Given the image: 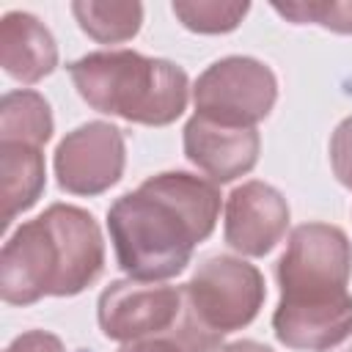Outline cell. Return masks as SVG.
<instances>
[{
  "instance_id": "cell-21",
  "label": "cell",
  "mask_w": 352,
  "mask_h": 352,
  "mask_svg": "<svg viewBox=\"0 0 352 352\" xmlns=\"http://www.w3.org/2000/svg\"><path fill=\"white\" fill-rule=\"evenodd\" d=\"M324 352H352V330H349L336 346H330V349H324Z\"/></svg>"
},
{
  "instance_id": "cell-2",
  "label": "cell",
  "mask_w": 352,
  "mask_h": 352,
  "mask_svg": "<svg viewBox=\"0 0 352 352\" xmlns=\"http://www.w3.org/2000/svg\"><path fill=\"white\" fill-rule=\"evenodd\" d=\"M280 300L272 314L275 338L289 349L324 352L352 330V242L330 223L292 231L275 267Z\"/></svg>"
},
{
  "instance_id": "cell-6",
  "label": "cell",
  "mask_w": 352,
  "mask_h": 352,
  "mask_svg": "<svg viewBox=\"0 0 352 352\" xmlns=\"http://www.w3.org/2000/svg\"><path fill=\"white\" fill-rule=\"evenodd\" d=\"M278 99L272 69L248 55H228L206 66L192 85L195 116L226 126H256Z\"/></svg>"
},
{
  "instance_id": "cell-5",
  "label": "cell",
  "mask_w": 352,
  "mask_h": 352,
  "mask_svg": "<svg viewBox=\"0 0 352 352\" xmlns=\"http://www.w3.org/2000/svg\"><path fill=\"white\" fill-rule=\"evenodd\" d=\"M184 305L173 338L184 352H217L223 336L248 327L267 297L258 267L236 256H209L182 286Z\"/></svg>"
},
{
  "instance_id": "cell-12",
  "label": "cell",
  "mask_w": 352,
  "mask_h": 352,
  "mask_svg": "<svg viewBox=\"0 0 352 352\" xmlns=\"http://www.w3.org/2000/svg\"><path fill=\"white\" fill-rule=\"evenodd\" d=\"M47 187V168L41 146L0 140V198L3 228L22 212H28Z\"/></svg>"
},
{
  "instance_id": "cell-20",
  "label": "cell",
  "mask_w": 352,
  "mask_h": 352,
  "mask_svg": "<svg viewBox=\"0 0 352 352\" xmlns=\"http://www.w3.org/2000/svg\"><path fill=\"white\" fill-rule=\"evenodd\" d=\"M220 352H272V349L258 341H234L228 346H220Z\"/></svg>"
},
{
  "instance_id": "cell-18",
  "label": "cell",
  "mask_w": 352,
  "mask_h": 352,
  "mask_svg": "<svg viewBox=\"0 0 352 352\" xmlns=\"http://www.w3.org/2000/svg\"><path fill=\"white\" fill-rule=\"evenodd\" d=\"M6 352H66V346L47 330H25L6 346Z\"/></svg>"
},
{
  "instance_id": "cell-13",
  "label": "cell",
  "mask_w": 352,
  "mask_h": 352,
  "mask_svg": "<svg viewBox=\"0 0 352 352\" xmlns=\"http://www.w3.org/2000/svg\"><path fill=\"white\" fill-rule=\"evenodd\" d=\"M52 110L36 91L19 88L0 99V140H19L41 146L52 138Z\"/></svg>"
},
{
  "instance_id": "cell-19",
  "label": "cell",
  "mask_w": 352,
  "mask_h": 352,
  "mask_svg": "<svg viewBox=\"0 0 352 352\" xmlns=\"http://www.w3.org/2000/svg\"><path fill=\"white\" fill-rule=\"evenodd\" d=\"M118 352H184V346L173 336H151V338L126 341Z\"/></svg>"
},
{
  "instance_id": "cell-9",
  "label": "cell",
  "mask_w": 352,
  "mask_h": 352,
  "mask_svg": "<svg viewBox=\"0 0 352 352\" xmlns=\"http://www.w3.org/2000/svg\"><path fill=\"white\" fill-rule=\"evenodd\" d=\"M289 228V204L267 182H242L226 198L223 236L242 256H267Z\"/></svg>"
},
{
  "instance_id": "cell-10",
  "label": "cell",
  "mask_w": 352,
  "mask_h": 352,
  "mask_svg": "<svg viewBox=\"0 0 352 352\" xmlns=\"http://www.w3.org/2000/svg\"><path fill=\"white\" fill-rule=\"evenodd\" d=\"M261 138L256 126H226L192 113L184 124V157L214 184L250 173L258 162Z\"/></svg>"
},
{
  "instance_id": "cell-11",
  "label": "cell",
  "mask_w": 352,
  "mask_h": 352,
  "mask_svg": "<svg viewBox=\"0 0 352 352\" xmlns=\"http://www.w3.org/2000/svg\"><path fill=\"white\" fill-rule=\"evenodd\" d=\"M0 66L22 85L52 74L58 66V44L47 25L28 11H8L0 19Z\"/></svg>"
},
{
  "instance_id": "cell-14",
  "label": "cell",
  "mask_w": 352,
  "mask_h": 352,
  "mask_svg": "<svg viewBox=\"0 0 352 352\" xmlns=\"http://www.w3.org/2000/svg\"><path fill=\"white\" fill-rule=\"evenodd\" d=\"M72 14L82 33H88L99 44H121L138 36L143 25L140 3H94L77 0L72 3Z\"/></svg>"
},
{
  "instance_id": "cell-7",
  "label": "cell",
  "mask_w": 352,
  "mask_h": 352,
  "mask_svg": "<svg viewBox=\"0 0 352 352\" xmlns=\"http://www.w3.org/2000/svg\"><path fill=\"white\" fill-rule=\"evenodd\" d=\"M182 286L151 280H113L96 302V319L110 341L170 336L182 316Z\"/></svg>"
},
{
  "instance_id": "cell-4",
  "label": "cell",
  "mask_w": 352,
  "mask_h": 352,
  "mask_svg": "<svg viewBox=\"0 0 352 352\" xmlns=\"http://www.w3.org/2000/svg\"><path fill=\"white\" fill-rule=\"evenodd\" d=\"M69 74L82 102L132 124L168 126L190 99V80L182 66L135 50L88 52L69 63Z\"/></svg>"
},
{
  "instance_id": "cell-8",
  "label": "cell",
  "mask_w": 352,
  "mask_h": 352,
  "mask_svg": "<svg viewBox=\"0 0 352 352\" xmlns=\"http://www.w3.org/2000/svg\"><path fill=\"white\" fill-rule=\"evenodd\" d=\"M126 165L124 132L107 121H88L66 132L55 148L58 187L72 195H99L110 190Z\"/></svg>"
},
{
  "instance_id": "cell-1",
  "label": "cell",
  "mask_w": 352,
  "mask_h": 352,
  "mask_svg": "<svg viewBox=\"0 0 352 352\" xmlns=\"http://www.w3.org/2000/svg\"><path fill=\"white\" fill-rule=\"evenodd\" d=\"M214 182L165 170L148 176L138 190L124 192L107 209V231L118 267L135 280L176 278L220 217Z\"/></svg>"
},
{
  "instance_id": "cell-16",
  "label": "cell",
  "mask_w": 352,
  "mask_h": 352,
  "mask_svg": "<svg viewBox=\"0 0 352 352\" xmlns=\"http://www.w3.org/2000/svg\"><path fill=\"white\" fill-rule=\"evenodd\" d=\"M272 8L294 25H322L333 33H352V0H308V3H272Z\"/></svg>"
},
{
  "instance_id": "cell-15",
  "label": "cell",
  "mask_w": 352,
  "mask_h": 352,
  "mask_svg": "<svg viewBox=\"0 0 352 352\" xmlns=\"http://www.w3.org/2000/svg\"><path fill=\"white\" fill-rule=\"evenodd\" d=\"M170 8L187 30L209 36L236 30L250 11L248 3H173Z\"/></svg>"
},
{
  "instance_id": "cell-3",
  "label": "cell",
  "mask_w": 352,
  "mask_h": 352,
  "mask_svg": "<svg viewBox=\"0 0 352 352\" xmlns=\"http://www.w3.org/2000/svg\"><path fill=\"white\" fill-rule=\"evenodd\" d=\"M104 239L91 212L52 204L22 223L0 253V294L8 305L74 297L99 280Z\"/></svg>"
},
{
  "instance_id": "cell-17",
  "label": "cell",
  "mask_w": 352,
  "mask_h": 352,
  "mask_svg": "<svg viewBox=\"0 0 352 352\" xmlns=\"http://www.w3.org/2000/svg\"><path fill=\"white\" fill-rule=\"evenodd\" d=\"M330 165L336 179L352 190V116L344 118L330 138Z\"/></svg>"
}]
</instances>
